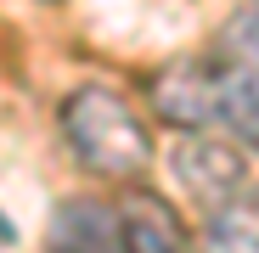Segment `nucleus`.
<instances>
[{
  "mask_svg": "<svg viewBox=\"0 0 259 253\" xmlns=\"http://www.w3.org/2000/svg\"><path fill=\"white\" fill-rule=\"evenodd\" d=\"M203 253H259V191L253 186H242L220 208H208Z\"/></svg>",
  "mask_w": 259,
  "mask_h": 253,
  "instance_id": "nucleus-6",
  "label": "nucleus"
},
{
  "mask_svg": "<svg viewBox=\"0 0 259 253\" xmlns=\"http://www.w3.org/2000/svg\"><path fill=\"white\" fill-rule=\"evenodd\" d=\"M118 236H124V253H192L181 214L152 191H136L118 208Z\"/></svg>",
  "mask_w": 259,
  "mask_h": 253,
  "instance_id": "nucleus-5",
  "label": "nucleus"
},
{
  "mask_svg": "<svg viewBox=\"0 0 259 253\" xmlns=\"http://www.w3.org/2000/svg\"><path fill=\"white\" fill-rule=\"evenodd\" d=\"M46 253H124L118 214L96 197H68L46 225Z\"/></svg>",
  "mask_w": 259,
  "mask_h": 253,
  "instance_id": "nucleus-4",
  "label": "nucleus"
},
{
  "mask_svg": "<svg viewBox=\"0 0 259 253\" xmlns=\"http://www.w3.org/2000/svg\"><path fill=\"white\" fill-rule=\"evenodd\" d=\"M62 135L73 158L102 180H136L152 163V135L147 118L130 107L113 84H79L62 102Z\"/></svg>",
  "mask_w": 259,
  "mask_h": 253,
  "instance_id": "nucleus-1",
  "label": "nucleus"
},
{
  "mask_svg": "<svg viewBox=\"0 0 259 253\" xmlns=\"http://www.w3.org/2000/svg\"><path fill=\"white\" fill-rule=\"evenodd\" d=\"M12 236H17V231H12V220H6V214H0V247H6Z\"/></svg>",
  "mask_w": 259,
  "mask_h": 253,
  "instance_id": "nucleus-7",
  "label": "nucleus"
},
{
  "mask_svg": "<svg viewBox=\"0 0 259 253\" xmlns=\"http://www.w3.org/2000/svg\"><path fill=\"white\" fill-rule=\"evenodd\" d=\"M175 180H181V191L203 208H220L226 197H237L242 186H248V169H242V152H237V141H220V135H208V130H186V141L175 146Z\"/></svg>",
  "mask_w": 259,
  "mask_h": 253,
  "instance_id": "nucleus-3",
  "label": "nucleus"
},
{
  "mask_svg": "<svg viewBox=\"0 0 259 253\" xmlns=\"http://www.w3.org/2000/svg\"><path fill=\"white\" fill-rule=\"evenodd\" d=\"M214 124L248 152H259V0H237L203 51Z\"/></svg>",
  "mask_w": 259,
  "mask_h": 253,
  "instance_id": "nucleus-2",
  "label": "nucleus"
}]
</instances>
